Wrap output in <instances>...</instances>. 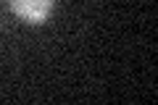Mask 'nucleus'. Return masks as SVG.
I'll list each match as a JSON object with an SVG mask.
<instances>
[{"instance_id":"nucleus-1","label":"nucleus","mask_w":158,"mask_h":105,"mask_svg":"<svg viewBox=\"0 0 158 105\" xmlns=\"http://www.w3.org/2000/svg\"><path fill=\"white\" fill-rule=\"evenodd\" d=\"M8 3H11V11L27 24L48 21V16L53 11V0H8Z\"/></svg>"}]
</instances>
